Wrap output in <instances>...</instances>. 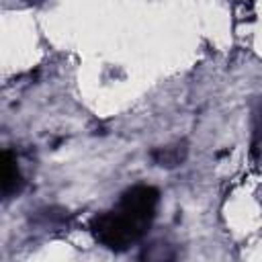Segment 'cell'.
<instances>
[{
    "mask_svg": "<svg viewBox=\"0 0 262 262\" xmlns=\"http://www.w3.org/2000/svg\"><path fill=\"white\" fill-rule=\"evenodd\" d=\"M158 203H160V192H158V188H154L149 184H135V186L127 188L119 199V207L131 211L133 215H137L149 223L156 217Z\"/></svg>",
    "mask_w": 262,
    "mask_h": 262,
    "instance_id": "7a4b0ae2",
    "label": "cell"
},
{
    "mask_svg": "<svg viewBox=\"0 0 262 262\" xmlns=\"http://www.w3.org/2000/svg\"><path fill=\"white\" fill-rule=\"evenodd\" d=\"M149 225H151L149 221L117 205L113 211H104L92 217L90 233L94 242H98L106 250L125 252L147 233Z\"/></svg>",
    "mask_w": 262,
    "mask_h": 262,
    "instance_id": "6da1fadb",
    "label": "cell"
},
{
    "mask_svg": "<svg viewBox=\"0 0 262 262\" xmlns=\"http://www.w3.org/2000/svg\"><path fill=\"white\" fill-rule=\"evenodd\" d=\"M186 156H188V147H186L184 141L164 145V147H156L151 151V160L162 168H176V166L184 164Z\"/></svg>",
    "mask_w": 262,
    "mask_h": 262,
    "instance_id": "277c9868",
    "label": "cell"
},
{
    "mask_svg": "<svg viewBox=\"0 0 262 262\" xmlns=\"http://www.w3.org/2000/svg\"><path fill=\"white\" fill-rule=\"evenodd\" d=\"M260 143H262V102L254 111V127H252V147H254V154H256Z\"/></svg>",
    "mask_w": 262,
    "mask_h": 262,
    "instance_id": "5b68a950",
    "label": "cell"
},
{
    "mask_svg": "<svg viewBox=\"0 0 262 262\" xmlns=\"http://www.w3.org/2000/svg\"><path fill=\"white\" fill-rule=\"evenodd\" d=\"M23 188V176L16 166V158L10 149L2 151V196L10 199Z\"/></svg>",
    "mask_w": 262,
    "mask_h": 262,
    "instance_id": "3957f363",
    "label": "cell"
}]
</instances>
